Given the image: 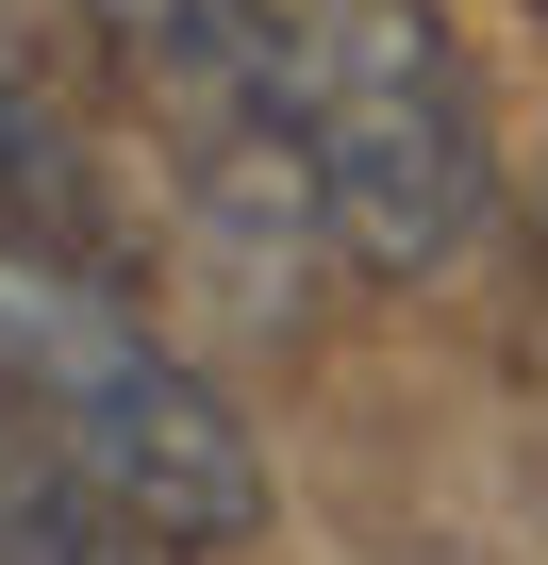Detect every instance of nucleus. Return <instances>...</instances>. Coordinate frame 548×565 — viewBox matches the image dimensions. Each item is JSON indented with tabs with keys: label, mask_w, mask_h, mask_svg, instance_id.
Listing matches in <instances>:
<instances>
[{
	"label": "nucleus",
	"mask_w": 548,
	"mask_h": 565,
	"mask_svg": "<svg viewBox=\"0 0 548 565\" xmlns=\"http://www.w3.org/2000/svg\"><path fill=\"white\" fill-rule=\"evenodd\" d=\"M0 416H18L67 482H100L150 548H249L266 532L249 416L34 216H0Z\"/></svg>",
	"instance_id": "obj_1"
},
{
	"label": "nucleus",
	"mask_w": 548,
	"mask_h": 565,
	"mask_svg": "<svg viewBox=\"0 0 548 565\" xmlns=\"http://www.w3.org/2000/svg\"><path fill=\"white\" fill-rule=\"evenodd\" d=\"M266 84H283L316 249L350 282H432L482 233L498 134H482V84L432 0H266Z\"/></svg>",
	"instance_id": "obj_2"
},
{
	"label": "nucleus",
	"mask_w": 548,
	"mask_h": 565,
	"mask_svg": "<svg viewBox=\"0 0 548 565\" xmlns=\"http://www.w3.org/2000/svg\"><path fill=\"white\" fill-rule=\"evenodd\" d=\"M0 565H166V548H150L100 482H67L18 416H0Z\"/></svg>",
	"instance_id": "obj_3"
},
{
	"label": "nucleus",
	"mask_w": 548,
	"mask_h": 565,
	"mask_svg": "<svg viewBox=\"0 0 548 565\" xmlns=\"http://www.w3.org/2000/svg\"><path fill=\"white\" fill-rule=\"evenodd\" d=\"M0 216H34V233H84V183H67V134L34 117L18 51H0Z\"/></svg>",
	"instance_id": "obj_4"
},
{
	"label": "nucleus",
	"mask_w": 548,
	"mask_h": 565,
	"mask_svg": "<svg viewBox=\"0 0 548 565\" xmlns=\"http://www.w3.org/2000/svg\"><path fill=\"white\" fill-rule=\"evenodd\" d=\"M18 18H51V34H84V51H100V18H117V0H0V34H18Z\"/></svg>",
	"instance_id": "obj_5"
}]
</instances>
